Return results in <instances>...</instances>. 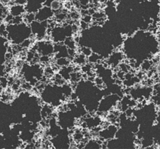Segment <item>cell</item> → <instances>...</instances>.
<instances>
[{"label":"cell","instance_id":"cell-7","mask_svg":"<svg viewBox=\"0 0 160 149\" xmlns=\"http://www.w3.org/2000/svg\"><path fill=\"white\" fill-rule=\"evenodd\" d=\"M26 12L25 6L23 4L15 3L9 8V14L13 17L23 16Z\"/></svg>","mask_w":160,"mask_h":149},{"label":"cell","instance_id":"cell-9","mask_svg":"<svg viewBox=\"0 0 160 149\" xmlns=\"http://www.w3.org/2000/svg\"><path fill=\"white\" fill-rule=\"evenodd\" d=\"M101 144L96 140H91L87 142L84 147L85 148H101Z\"/></svg>","mask_w":160,"mask_h":149},{"label":"cell","instance_id":"cell-1","mask_svg":"<svg viewBox=\"0 0 160 149\" xmlns=\"http://www.w3.org/2000/svg\"><path fill=\"white\" fill-rule=\"evenodd\" d=\"M7 39L16 45H20L32 35L29 24L24 21L18 24H7Z\"/></svg>","mask_w":160,"mask_h":149},{"label":"cell","instance_id":"cell-4","mask_svg":"<svg viewBox=\"0 0 160 149\" xmlns=\"http://www.w3.org/2000/svg\"><path fill=\"white\" fill-rule=\"evenodd\" d=\"M34 47L33 49L40 55H54V44L50 40H39Z\"/></svg>","mask_w":160,"mask_h":149},{"label":"cell","instance_id":"cell-8","mask_svg":"<svg viewBox=\"0 0 160 149\" xmlns=\"http://www.w3.org/2000/svg\"><path fill=\"white\" fill-rule=\"evenodd\" d=\"M123 55L120 52H113L112 54H111L109 57L108 62L109 65H117L119 62H121V60L122 59Z\"/></svg>","mask_w":160,"mask_h":149},{"label":"cell","instance_id":"cell-10","mask_svg":"<svg viewBox=\"0 0 160 149\" xmlns=\"http://www.w3.org/2000/svg\"><path fill=\"white\" fill-rule=\"evenodd\" d=\"M156 91V94L153 95L154 97V103L156 105H160V85L158 86V88L155 89Z\"/></svg>","mask_w":160,"mask_h":149},{"label":"cell","instance_id":"cell-13","mask_svg":"<svg viewBox=\"0 0 160 149\" xmlns=\"http://www.w3.org/2000/svg\"><path fill=\"white\" fill-rule=\"evenodd\" d=\"M159 2H160V0H159Z\"/></svg>","mask_w":160,"mask_h":149},{"label":"cell","instance_id":"cell-6","mask_svg":"<svg viewBox=\"0 0 160 149\" xmlns=\"http://www.w3.org/2000/svg\"><path fill=\"white\" fill-rule=\"evenodd\" d=\"M118 128L114 125H109L106 127H104L102 130H99L98 135L102 141H108L113 139L116 137Z\"/></svg>","mask_w":160,"mask_h":149},{"label":"cell","instance_id":"cell-3","mask_svg":"<svg viewBox=\"0 0 160 149\" xmlns=\"http://www.w3.org/2000/svg\"><path fill=\"white\" fill-rule=\"evenodd\" d=\"M119 100V98L116 94H110L104 97L99 102L98 111L105 113L111 110V108L117 105Z\"/></svg>","mask_w":160,"mask_h":149},{"label":"cell","instance_id":"cell-12","mask_svg":"<svg viewBox=\"0 0 160 149\" xmlns=\"http://www.w3.org/2000/svg\"><path fill=\"white\" fill-rule=\"evenodd\" d=\"M14 1V3H17V4H23L25 5L26 1L27 0H12Z\"/></svg>","mask_w":160,"mask_h":149},{"label":"cell","instance_id":"cell-11","mask_svg":"<svg viewBox=\"0 0 160 149\" xmlns=\"http://www.w3.org/2000/svg\"><path fill=\"white\" fill-rule=\"evenodd\" d=\"M61 3L58 0H53L52 2H51L50 7H51V9L54 11V12H55L57 11H59L61 8Z\"/></svg>","mask_w":160,"mask_h":149},{"label":"cell","instance_id":"cell-2","mask_svg":"<svg viewBox=\"0 0 160 149\" xmlns=\"http://www.w3.org/2000/svg\"><path fill=\"white\" fill-rule=\"evenodd\" d=\"M29 26L32 36L39 40L42 39L48 34L47 31L49 27L48 21H39L34 20L29 24Z\"/></svg>","mask_w":160,"mask_h":149},{"label":"cell","instance_id":"cell-5","mask_svg":"<svg viewBox=\"0 0 160 149\" xmlns=\"http://www.w3.org/2000/svg\"><path fill=\"white\" fill-rule=\"evenodd\" d=\"M54 14V12L50 6L43 5L35 13V19L39 21H47L52 19Z\"/></svg>","mask_w":160,"mask_h":149}]
</instances>
